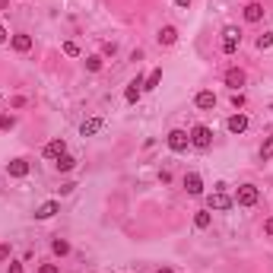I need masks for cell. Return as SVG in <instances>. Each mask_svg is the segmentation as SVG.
<instances>
[{"label": "cell", "mask_w": 273, "mask_h": 273, "mask_svg": "<svg viewBox=\"0 0 273 273\" xmlns=\"http://www.w3.org/2000/svg\"><path fill=\"white\" fill-rule=\"evenodd\" d=\"M13 108H26V96H16L13 99Z\"/></svg>", "instance_id": "obj_30"}, {"label": "cell", "mask_w": 273, "mask_h": 273, "mask_svg": "<svg viewBox=\"0 0 273 273\" xmlns=\"http://www.w3.org/2000/svg\"><path fill=\"white\" fill-rule=\"evenodd\" d=\"M225 127H229V134H245V130H248V114H232L229 118V121H225Z\"/></svg>", "instance_id": "obj_6"}, {"label": "cell", "mask_w": 273, "mask_h": 273, "mask_svg": "<svg viewBox=\"0 0 273 273\" xmlns=\"http://www.w3.org/2000/svg\"><path fill=\"white\" fill-rule=\"evenodd\" d=\"M102 127H105V121H102V118H89V121H83L80 134H83V137H92V134H99Z\"/></svg>", "instance_id": "obj_13"}, {"label": "cell", "mask_w": 273, "mask_h": 273, "mask_svg": "<svg viewBox=\"0 0 273 273\" xmlns=\"http://www.w3.org/2000/svg\"><path fill=\"white\" fill-rule=\"evenodd\" d=\"M232 105H235V108H242V105H245V96H242V92H232Z\"/></svg>", "instance_id": "obj_28"}, {"label": "cell", "mask_w": 273, "mask_h": 273, "mask_svg": "<svg viewBox=\"0 0 273 273\" xmlns=\"http://www.w3.org/2000/svg\"><path fill=\"white\" fill-rule=\"evenodd\" d=\"M245 80H248V76H245V70H242V67H232V70H225V86H232L235 92H239V89L245 86Z\"/></svg>", "instance_id": "obj_5"}, {"label": "cell", "mask_w": 273, "mask_h": 273, "mask_svg": "<svg viewBox=\"0 0 273 273\" xmlns=\"http://www.w3.org/2000/svg\"><path fill=\"white\" fill-rule=\"evenodd\" d=\"M159 42H162V45H175V42H178V29H175V26H162V29H159Z\"/></svg>", "instance_id": "obj_17"}, {"label": "cell", "mask_w": 273, "mask_h": 273, "mask_svg": "<svg viewBox=\"0 0 273 273\" xmlns=\"http://www.w3.org/2000/svg\"><path fill=\"white\" fill-rule=\"evenodd\" d=\"M4 42H7V29H4V26H0V45H4Z\"/></svg>", "instance_id": "obj_33"}, {"label": "cell", "mask_w": 273, "mask_h": 273, "mask_svg": "<svg viewBox=\"0 0 273 273\" xmlns=\"http://www.w3.org/2000/svg\"><path fill=\"white\" fill-rule=\"evenodd\" d=\"M257 48H260V51H264V48H273V29H270L267 35H260V38H257Z\"/></svg>", "instance_id": "obj_25"}, {"label": "cell", "mask_w": 273, "mask_h": 273, "mask_svg": "<svg viewBox=\"0 0 273 273\" xmlns=\"http://www.w3.org/2000/svg\"><path fill=\"white\" fill-rule=\"evenodd\" d=\"M7 172H10V178H26L29 175V162L26 159H13L7 165Z\"/></svg>", "instance_id": "obj_10"}, {"label": "cell", "mask_w": 273, "mask_h": 273, "mask_svg": "<svg viewBox=\"0 0 273 273\" xmlns=\"http://www.w3.org/2000/svg\"><path fill=\"white\" fill-rule=\"evenodd\" d=\"M57 210H61V207H57V200H48V204H42L38 210H35V219H51Z\"/></svg>", "instance_id": "obj_14"}, {"label": "cell", "mask_w": 273, "mask_h": 273, "mask_svg": "<svg viewBox=\"0 0 273 273\" xmlns=\"http://www.w3.org/2000/svg\"><path fill=\"white\" fill-rule=\"evenodd\" d=\"M16 127V118L13 114H0V130H13Z\"/></svg>", "instance_id": "obj_24"}, {"label": "cell", "mask_w": 273, "mask_h": 273, "mask_svg": "<svg viewBox=\"0 0 273 273\" xmlns=\"http://www.w3.org/2000/svg\"><path fill=\"white\" fill-rule=\"evenodd\" d=\"M54 162H57V169H61V172H70V169L76 165V159H73V156H67V152H64L61 159H54Z\"/></svg>", "instance_id": "obj_21"}, {"label": "cell", "mask_w": 273, "mask_h": 273, "mask_svg": "<svg viewBox=\"0 0 273 273\" xmlns=\"http://www.w3.org/2000/svg\"><path fill=\"white\" fill-rule=\"evenodd\" d=\"M64 152H67V143H64L61 137H57V140H51V143L45 146V156H48V159H61Z\"/></svg>", "instance_id": "obj_9"}, {"label": "cell", "mask_w": 273, "mask_h": 273, "mask_svg": "<svg viewBox=\"0 0 273 273\" xmlns=\"http://www.w3.org/2000/svg\"><path fill=\"white\" fill-rule=\"evenodd\" d=\"M159 83H162V70H152V73L146 76V83H143V89H156Z\"/></svg>", "instance_id": "obj_20"}, {"label": "cell", "mask_w": 273, "mask_h": 273, "mask_svg": "<svg viewBox=\"0 0 273 273\" xmlns=\"http://www.w3.org/2000/svg\"><path fill=\"white\" fill-rule=\"evenodd\" d=\"M191 143H194L197 149H210V143H213V130H210L207 124H197V127L191 130Z\"/></svg>", "instance_id": "obj_1"}, {"label": "cell", "mask_w": 273, "mask_h": 273, "mask_svg": "<svg viewBox=\"0 0 273 273\" xmlns=\"http://www.w3.org/2000/svg\"><path fill=\"white\" fill-rule=\"evenodd\" d=\"M260 159H264V162L273 159V137H267L264 143H260Z\"/></svg>", "instance_id": "obj_22"}, {"label": "cell", "mask_w": 273, "mask_h": 273, "mask_svg": "<svg viewBox=\"0 0 273 273\" xmlns=\"http://www.w3.org/2000/svg\"><path fill=\"white\" fill-rule=\"evenodd\" d=\"M264 232H267V235H270V239H273V216H270V219L264 222Z\"/></svg>", "instance_id": "obj_31"}, {"label": "cell", "mask_w": 273, "mask_h": 273, "mask_svg": "<svg viewBox=\"0 0 273 273\" xmlns=\"http://www.w3.org/2000/svg\"><path fill=\"white\" fill-rule=\"evenodd\" d=\"M51 251H54L57 257H64V254L70 251V242H64V239H54V242H51Z\"/></svg>", "instance_id": "obj_18"}, {"label": "cell", "mask_w": 273, "mask_h": 273, "mask_svg": "<svg viewBox=\"0 0 273 273\" xmlns=\"http://www.w3.org/2000/svg\"><path fill=\"white\" fill-rule=\"evenodd\" d=\"M156 273H175V270H172V267H159Z\"/></svg>", "instance_id": "obj_35"}, {"label": "cell", "mask_w": 273, "mask_h": 273, "mask_svg": "<svg viewBox=\"0 0 273 273\" xmlns=\"http://www.w3.org/2000/svg\"><path fill=\"white\" fill-rule=\"evenodd\" d=\"M86 70H89V73H99V70H102V57L99 54H89L86 57Z\"/></svg>", "instance_id": "obj_19"}, {"label": "cell", "mask_w": 273, "mask_h": 273, "mask_svg": "<svg viewBox=\"0 0 273 273\" xmlns=\"http://www.w3.org/2000/svg\"><path fill=\"white\" fill-rule=\"evenodd\" d=\"M245 19L248 22H260V19H264V7H260V4H248L245 7Z\"/></svg>", "instance_id": "obj_16"}, {"label": "cell", "mask_w": 273, "mask_h": 273, "mask_svg": "<svg viewBox=\"0 0 273 273\" xmlns=\"http://www.w3.org/2000/svg\"><path fill=\"white\" fill-rule=\"evenodd\" d=\"M10 273H22V264H10Z\"/></svg>", "instance_id": "obj_32"}, {"label": "cell", "mask_w": 273, "mask_h": 273, "mask_svg": "<svg viewBox=\"0 0 273 273\" xmlns=\"http://www.w3.org/2000/svg\"><path fill=\"white\" fill-rule=\"evenodd\" d=\"M13 48H16L19 54H26V51L32 48V35H26V32H19V35H13Z\"/></svg>", "instance_id": "obj_15"}, {"label": "cell", "mask_w": 273, "mask_h": 273, "mask_svg": "<svg viewBox=\"0 0 273 273\" xmlns=\"http://www.w3.org/2000/svg\"><path fill=\"white\" fill-rule=\"evenodd\" d=\"M187 143H191V137H187L184 130H172V134H169V149L172 152H184Z\"/></svg>", "instance_id": "obj_4"}, {"label": "cell", "mask_w": 273, "mask_h": 273, "mask_svg": "<svg viewBox=\"0 0 273 273\" xmlns=\"http://www.w3.org/2000/svg\"><path fill=\"white\" fill-rule=\"evenodd\" d=\"M235 204L239 207H254L257 204V187L254 184H242L239 194H235Z\"/></svg>", "instance_id": "obj_2"}, {"label": "cell", "mask_w": 273, "mask_h": 273, "mask_svg": "<svg viewBox=\"0 0 273 273\" xmlns=\"http://www.w3.org/2000/svg\"><path fill=\"white\" fill-rule=\"evenodd\" d=\"M38 273H61V267H57V264H42Z\"/></svg>", "instance_id": "obj_27"}, {"label": "cell", "mask_w": 273, "mask_h": 273, "mask_svg": "<svg viewBox=\"0 0 273 273\" xmlns=\"http://www.w3.org/2000/svg\"><path fill=\"white\" fill-rule=\"evenodd\" d=\"M7 257H10V245H0V264H4Z\"/></svg>", "instance_id": "obj_29"}, {"label": "cell", "mask_w": 273, "mask_h": 273, "mask_svg": "<svg viewBox=\"0 0 273 273\" xmlns=\"http://www.w3.org/2000/svg\"><path fill=\"white\" fill-rule=\"evenodd\" d=\"M197 108H204V111H210V108H216V96H213L210 89H204V92H197Z\"/></svg>", "instance_id": "obj_12"}, {"label": "cell", "mask_w": 273, "mask_h": 273, "mask_svg": "<svg viewBox=\"0 0 273 273\" xmlns=\"http://www.w3.org/2000/svg\"><path fill=\"white\" fill-rule=\"evenodd\" d=\"M64 54L76 57V54H80V45H76V42H64Z\"/></svg>", "instance_id": "obj_26"}, {"label": "cell", "mask_w": 273, "mask_h": 273, "mask_svg": "<svg viewBox=\"0 0 273 273\" xmlns=\"http://www.w3.org/2000/svg\"><path fill=\"white\" fill-rule=\"evenodd\" d=\"M140 96H143V80H140V76H137V80H134V83H130V86H127V89H124V99H127L130 105H134V102H137Z\"/></svg>", "instance_id": "obj_11"}, {"label": "cell", "mask_w": 273, "mask_h": 273, "mask_svg": "<svg viewBox=\"0 0 273 273\" xmlns=\"http://www.w3.org/2000/svg\"><path fill=\"white\" fill-rule=\"evenodd\" d=\"M184 187H187V194H204V178H200L197 172H191V175H184Z\"/></svg>", "instance_id": "obj_8"}, {"label": "cell", "mask_w": 273, "mask_h": 273, "mask_svg": "<svg viewBox=\"0 0 273 273\" xmlns=\"http://www.w3.org/2000/svg\"><path fill=\"white\" fill-rule=\"evenodd\" d=\"M194 225H197V229H207V225H210V213H207V210H200L197 216H194Z\"/></svg>", "instance_id": "obj_23"}, {"label": "cell", "mask_w": 273, "mask_h": 273, "mask_svg": "<svg viewBox=\"0 0 273 273\" xmlns=\"http://www.w3.org/2000/svg\"><path fill=\"white\" fill-rule=\"evenodd\" d=\"M175 4H178V7H191V0H175Z\"/></svg>", "instance_id": "obj_34"}, {"label": "cell", "mask_w": 273, "mask_h": 273, "mask_svg": "<svg viewBox=\"0 0 273 273\" xmlns=\"http://www.w3.org/2000/svg\"><path fill=\"white\" fill-rule=\"evenodd\" d=\"M207 204H210V210H229L232 207V197L225 194V191H216V194H210Z\"/></svg>", "instance_id": "obj_7"}, {"label": "cell", "mask_w": 273, "mask_h": 273, "mask_svg": "<svg viewBox=\"0 0 273 273\" xmlns=\"http://www.w3.org/2000/svg\"><path fill=\"white\" fill-rule=\"evenodd\" d=\"M239 42H242V35H239V29H225L222 32V54H235L239 51Z\"/></svg>", "instance_id": "obj_3"}]
</instances>
